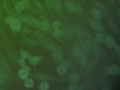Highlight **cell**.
<instances>
[{
  "instance_id": "1",
  "label": "cell",
  "mask_w": 120,
  "mask_h": 90,
  "mask_svg": "<svg viewBox=\"0 0 120 90\" xmlns=\"http://www.w3.org/2000/svg\"><path fill=\"white\" fill-rule=\"evenodd\" d=\"M30 17L32 20L33 24L41 29L45 31H49L50 29V26L49 23L41 21L31 15H30Z\"/></svg>"
},
{
  "instance_id": "2",
  "label": "cell",
  "mask_w": 120,
  "mask_h": 90,
  "mask_svg": "<svg viewBox=\"0 0 120 90\" xmlns=\"http://www.w3.org/2000/svg\"><path fill=\"white\" fill-rule=\"evenodd\" d=\"M9 24L11 29L13 31H19L21 29L20 21L16 18L13 17Z\"/></svg>"
},
{
  "instance_id": "3",
  "label": "cell",
  "mask_w": 120,
  "mask_h": 90,
  "mask_svg": "<svg viewBox=\"0 0 120 90\" xmlns=\"http://www.w3.org/2000/svg\"><path fill=\"white\" fill-rule=\"evenodd\" d=\"M65 8L68 11L71 13L76 12V5L71 0H66L64 3Z\"/></svg>"
},
{
  "instance_id": "4",
  "label": "cell",
  "mask_w": 120,
  "mask_h": 90,
  "mask_svg": "<svg viewBox=\"0 0 120 90\" xmlns=\"http://www.w3.org/2000/svg\"><path fill=\"white\" fill-rule=\"evenodd\" d=\"M29 62L33 66H35L41 62L42 57L39 56H29L28 58Z\"/></svg>"
},
{
  "instance_id": "5",
  "label": "cell",
  "mask_w": 120,
  "mask_h": 90,
  "mask_svg": "<svg viewBox=\"0 0 120 90\" xmlns=\"http://www.w3.org/2000/svg\"><path fill=\"white\" fill-rule=\"evenodd\" d=\"M91 26L97 31L102 32L104 31V27L100 22L96 21H92L90 22Z\"/></svg>"
},
{
  "instance_id": "6",
  "label": "cell",
  "mask_w": 120,
  "mask_h": 90,
  "mask_svg": "<svg viewBox=\"0 0 120 90\" xmlns=\"http://www.w3.org/2000/svg\"><path fill=\"white\" fill-rule=\"evenodd\" d=\"M29 75V71L25 69H21L19 70L18 72V76L22 80H26Z\"/></svg>"
},
{
  "instance_id": "7",
  "label": "cell",
  "mask_w": 120,
  "mask_h": 90,
  "mask_svg": "<svg viewBox=\"0 0 120 90\" xmlns=\"http://www.w3.org/2000/svg\"><path fill=\"white\" fill-rule=\"evenodd\" d=\"M73 55L76 59L80 58L81 54V50L80 47L78 46H75L73 47Z\"/></svg>"
},
{
  "instance_id": "8",
  "label": "cell",
  "mask_w": 120,
  "mask_h": 90,
  "mask_svg": "<svg viewBox=\"0 0 120 90\" xmlns=\"http://www.w3.org/2000/svg\"><path fill=\"white\" fill-rule=\"evenodd\" d=\"M93 15L95 20L98 22H100L102 17V14L101 12L98 9L94 8L93 10Z\"/></svg>"
},
{
  "instance_id": "9",
  "label": "cell",
  "mask_w": 120,
  "mask_h": 90,
  "mask_svg": "<svg viewBox=\"0 0 120 90\" xmlns=\"http://www.w3.org/2000/svg\"><path fill=\"white\" fill-rule=\"evenodd\" d=\"M105 41L106 45L109 48H113L116 44L114 40L111 37H107Z\"/></svg>"
},
{
  "instance_id": "10",
  "label": "cell",
  "mask_w": 120,
  "mask_h": 90,
  "mask_svg": "<svg viewBox=\"0 0 120 90\" xmlns=\"http://www.w3.org/2000/svg\"><path fill=\"white\" fill-rule=\"evenodd\" d=\"M120 70L119 67L116 65H113L109 68V72L111 75L117 74L120 72Z\"/></svg>"
},
{
  "instance_id": "11",
  "label": "cell",
  "mask_w": 120,
  "mask_h": 90,
  "mask_svg": "<svg viewBox=\"0 0 120 90\" xmlns=\"http://www.w3.org/2000/svg\"><path fill=\"white\" fill-rule=\"evenodd\" d=\"M22 2L24 4L25 8L29 10L34 12H38V10L34 8L30 4L29 0H21Z\"/></svg>"
},
{
  "instance_id": "12",
  "label": "cell",
  "mask_w": 120,
  "mask_h": 90,
  "mask_svg": "<svg viewBox=\"0 0 120 90\" xmlns=\"http://www.w3.org/2000/svg\"><path fill=\"white\" fill-rule=\"evenodd\" d=\"M0 63L3 68L8 71L10 70V67L8 62L4 57H2L0 58Z\"/></svg>"
},
{
  "instance_id": "13",
  "label": "cell",
  "mask_w": 120,
  "mask_h": 90,
  "mask_svg": "<svg viewBox=\"0 0 120 90\" xmlns=\"http://www.w3.org/2000/svg\"><path fill=\"white\" fill-rule=\"evenodd\" d=\"M21 21L29 25H32L33 24V22L30 16L25 15H21Z\"/></svg>"
},
{
  "instance_id": "14",
  "label": "cell",
  "mask_w": 120,
  "mask_h": 90,
  "mask_svg": "<svg viewBox=\"0 0 120 90\" xmlns=\"http://www.w3.org/2000/svg\"><path fill=\"white\" fill-rule=\"evenodd\" d=\"M35 77L37 79L42 81H47L50 79V77L49 76L41 73L36 74Z\"/></svg>"
},
{
  "instance_id": "15",
  "label": "cell",
  "mask_w": 120,
  "mask_h": 90,
  "mask_svg": "<svg viewBox=\"0 0 120 90\" xmlns=\"http://www.w3.org/2000/svg\"><path fill=\"white\" fill-rule=\"evenodd\" d=\"M14 8L16 11L18 12H21L25 8L24 4L22 2H18L16 3L15 5Z\"/></svg>"
},
{
  "instance_id": "16",
  "label": "cell",
  "mask_w": 120,
  "mask_h": 90,
  "mask_svg": "<svg viewBox=\"0 0 120 90\" xmlns=\"http://www.w3.org/2000/svg\"><path fill=\"white\" fill-rule=\"evenodd\" d=\"M34 81L32 79H26L24 82V85L26 88H32L34 85Z\"/></svg>"
},
{
  "instance_id": "17",
  "label": "cell",
  "mask_w": 120,
  "mask_h": 90,
  "mask_svg": "<svg viewBox=\"0 0 120 90\" xmlns=\"http://www.w3.org/2000/svg\"><path fill=\"white\" fill-rule=\"evenodd\" d=\"M57 73L61 75H63L66 73L67 71V67L65 65H59L57 68Z\"/></svg>"
},
{
  "instance_id": "18",
  "label": "cell",
  "mask_w": 120,
  "mask_h": 90,
  "mask_svg": "<svg viewBox=\"0 0 120 90\" xmlns=\"http://www.w3.org/2000/svg\"><path fill=\"white\" fill-rule=\"evenodd\" d=\"M49 84L47 82L43 81L40 84L38 89L40 90H47L49 89Z\"/></svg>"
},
{
  "instance_id": "19",
  "label": "cell",
  "mask_w": 120,
  "mask_h": 90,
  "mask_svg": "<svg viewBox=\"0 0 120 90\" xmlns=\"http://www.w3.org/2000/svg\"><path fill=\"white\" fill-rule=\"evenodd\" d=\"M95 39L96 42L98 43H101L104 41L105 38L102 34L100 33H98L95 35Z\"/></svg>"
},
{
  "instance_id": "20",
  "label": "cell",
  "mask_w": 120,
  "mask_h": 90,
  "mask_svg": "<svg viewBox=\"0 0 120 90\" xmlns=\"http://www.w3.org/2000/svg\"><path fill=\"white\" fill-rule=\"evenodd\" d=\"M52 56L55 60H60L62 57V54L60 51L56 50L54 51L52 53Z\"/></svg>"
},
{
  "instance_id": "21",
  "label": "cell",
  "mask_w": 120,
  "mask_h": 90,
  "mask_svg": "<svg viewBox=\"0 0 120 90\" xmlns=\"http://www.w3.org/2000/svg\"><path fill=\"white\" fill-rule=\"evenodd\" d=\"M96 64V61L95 60H91L88 64L87 68V71L90 72L93 70Z\"/></svg>"
},
{
  "instance_id": "22",
  "label": "cell",
  "mask_w": 120,
  "mask_h": 90,
  "mask_svg": "<svg viewBox=\"0 0 120 90\" xmlns=\"http://www.w3.org/2000/svg\"><path fill=\"white\" fill-rule=\"evenodd\" d=\"M79 79V76L76 74L71 75L69 77V80L72 83L75 84L78 82Z\"/></svg>"
},
{
  "instance_id": "23",
  "label": "cell",
  "mask_w": 120,
  "mask_h": 90,
  "mask_svg": "<svg viewBox=\"0 0 120 90\" xmlns=\"http://www.w3.org/2000/svg\"><path fill=\"white\" fill-rule=\"evenodd\" d=\"M54 8L56 12L59 13L61 10V4L60 0H57L56 1L55 3Z\"/></svg>"
},
{
  "instance_id": "24",
  "label": "cell",
  "mask_w": 120,
  "mask_h": 90,
  "mask_svg": "<svg viewBox=\"0 0 120 90\" xmlns=\"http://www.w3.org/2000/svg\"><path fill=\"white\" fill-rule=\"evenodd\" d=\"M81 64L82 67H84L86 66L87 63V60L86 56L84 54H82L80 58Z\"/></svg>"
},
{
  "instance_id": "25",
  "label": "cell",
  "mask_w": 120,
  "mask_h": 90,
  "mask_svg": "<svg viewBox=\"0 0 120 90\" xmlns=\"http://www.w3.org/2000/svg\"><path fill=\"white\" fill-rule=\"evenodd\" d=\"M9 75L7 72L3 70H0V79L4 80L8 79Z\"/></svg>"
},
{
  "instance_id": "26",
  "label": "cell",
  "mask_w": 120,
  "mask_h": 90,
  "mask_svg": "<svg viewBox=\"0 0 120 90\" xmlns=\"http://www.w3.org/2000/svg\"><path fill=\"white\" fill-rule=\"evenodd\" d=\"M25 41L26 43L30 45H35L37 44V42L36 41L30 38H26Z\"/></svg>"
},
{
  "instance_id": "27",
  "label": "cell",
  "mask_w": 120,
  "mask_h": 90,
  "mask_svg": "<svg viewBox=\"0 0 120 90\" xmlns=\"http://www.w3.org/2000/svg\"><path fill=\"white\" fill-rule=\"evenodd\" d=\"M20 55L21 57L24 59H28L29 55L27 51L24 50L23 49H22L20 51Z\"/></svg>"
},
{
  "instance_id": "28",
  "label": "cell",
  "mask_w": 120,
  "mask_h": 90,
  "mask_svg": "<svg viewBox=\"0 0 120 90\" xmlns=\"http://www.w3.org/2000/svg\"><path fill=\"white\" fill-rule=\"evenodd\" d=\"M60 23L59 21H54L52 22V27L53 29H58V28L60 26Z\"/></svg>"
},
{
  "instance_id": "29",
  "label": "cell",
  "mask_w": 120,
  "mask_h": 90,
  "mask_svg": "<svg viewBox=\"0 0 120 90\" xmlns=\"http://www.w3.org/2000/svg\"><path fill=\"white\" fill-rule=\"evenodd\" d=\"M45 4L48 8H54L55 2L54 0H45Z\"/></svg>"
},
{
  "instance_id": "30",
  "label": "cell",
  "mask_w": 120,
  "mask_h": 90,
  "mask_svg": "<svg viewBox=\"0 0 120 90\" xmlns=\"http://www.w3.org/2000/svg\"><path fill=\"white\" fill-rule=\"evenodd\" d=\"M19 63L21 68L24 69L26 66V61L25 59L22 58L19 60Z\"/></svg>"
},
{
  "instance_id": "31",
  "label": "cell",
  "mask_w": 120,
  "mask_h": 90,
  "mask_svg": "<svg viewBox=\"0 0 120 90\" xmlns=\"http://www.w3.org/2000/svg\"><path fill=\"white\" fill-rule=\"evenodd\" d=\"M35 3L38 9L42 11H43L44 10V8H43V6L40 1L37 0L36 1Z\"/></svg>"
},
{
  "instance_id": "32",
  "label": "cell",
  "mask_w": 120,
  "mask_h": 90,
  "mask_svg": "<svg viewBox=\"0 0 120 90\" xmlns=\"http://www.w3.org/2000/svg\"><path fill=\"white\" fill-rule=\"evenodd\" d=\"M45 47L47 49L52 51L56 50V49H57L56 46L52 44H46Z\"/></svg>"
},
{
  "instance_id": "33",
  "label": "cell",
  "mask_w": 120,
  "mask_h": 90,
  "mask_svg": "<svg viewBox=\"0 0 120 90\" xmlns=\"http://www.w3.org/2000/svg\"><path fill=\"white\" fill-rule=\"evenodd\" d=\"M62 34V31L59 29L55 30L53 32L54 36L56 38H59L61 36Z\"/></svg>"
},
{
  "instance_id": "34",
  "label": "cell",
  "mask_w": 120,
  "mask_h": 90,
  "mask_svg": "<svg viewBox=\"0 0 120 90\" xmlns=\"http://www.w3.org/2000/svg\"><path fill=\"white\" fill-rule=\"evenodd\" d=\"M77 86L75 84L72 83L69 85L68 87V89L70 90H74L76 89Z\"/></svg>"
},
{
  "instance_id": "35",
  "label": "cell",
  "mask_w": 120,
  "mask_h": 90,
  "mask_svg": "<svg viewBox=\"0 0 120 90\" xmlns=\"http://www.w3.org/2000/svg\"><path fill=\"white\" fill-rule=\"evenodd\" d=\"M12 18H13V17L12 16H7V17H6L5 19V22L6 24H9Z\"/></svg>"
},
{
  "instance_id": "36",
  "label": "cell",
  "mask_w": 120,
  "mask_h": 90,
  "mask_svg": "<svg viewBox=\"0 0 120 90\" xmlns=\"http://www.w3.org/2000/svg\"><path fill=\"white\" fill-rule=\"evenodd\" d=\"M35 35L37 36V37H38V38H42L43 37V34L41 33V32H40L36 31L35 32Z\"/></svg>"
},
{
  "instance_id": "37",
  "label": "cell",
  "mask_w": 120,
  "mask_h": 90,
  "mask_svg": "<svg viewBox=\"0 0 120 90\" xmlns=\"http://www.w3.org/2000/svg\"><path fill=\"white\" fill-rule=\"evenodd\" d=\"M9 56L10 57V59L11 60H14V61H16V59H17V58L15 56V55L13 54V53H9Z\"/></svg>"
},
{
  "instance_id": "38",
  "label": "cell",
  "mask_w": 120,
  "mask_h": 90,
  "mask_svg": "<svg viewBox=\"0 0 120 90\" xmlns=\"http://www.w3.org/2000/svg\"><path fill=\"white\" fill-rule=\"evenodd\" d=\"M22 31H23V32L25 33V34H29L30 33V30L27 27H26L23 28V30H22Z\"/></svg>"
},
{
  "instance_id": "39",
  "label": "cell",
  "mask_w": 120,
  "mask_h": 90,
  "mask_svg": "<svg viewBox=\"0 0 120 90\" xmlns=\"http://www.w3.org/2000/svg\"><path fill=\"white\" fill-rule=\"evenodd\" d=\"M114 47H115L116 51V52H117V53L118 54V55H120V48L119 46L118 45H117V44H116Z\"/></svg>"
},
{
  "instance_id": "40",
  "label": "cell",
  "mask_w": 120,
  "mask_h": 90,
  "mask_svg": "<svg viewBox=\"0 0 120 90\" xmlns=\"http://www.w3.org/2000/svg\"><path fill=\"white\" fill-rule=\"evenodd\" d=\"M109 22L110 23V26H111L112 29H113L114 31H116L117 28L116 25H115V24H114L113 23V22Z\"/></svg>"
},
{
  "instance_id": "41",
  "label": "cell",
  "mask_w": 120,
  "mask_h": 90,
  "mask_svg": "<svg viewBox=\"0 0 120 90\" xmlns=\"http://www.w3.org/2000/svg\"><path fill=\"white\" fill-rule=\"evenodd\" d=\"M40 17L41 19L43 21L45 22H47V23H49V22H48V20L45 17L43 16V15H41V16H40Z\"/></svg>"
},
{
  "instance_id": "42",
  "label": "cell",
  "mask_w": 120,
  "mask_h": 90,
  "mask_svg": "<svg viewBox=\"0 0 120 90\" xmlns=\"http://www.w3.org/2000/svg\"><path fill=\"white\" fill-rule=\"evenodd\" d=\"M24 69H26V70H28V71H29L30 70V68L29 66H26V65Z\"/></svg>"
},
{
  "instance_id": "43",
  "label": "cell",
  "mask_w": 120,
  "mask_h": 90,
  "mask_svg": "<svg viewBox=\"0 0 120 90\" xmlns=\"http://www.w3.org/2000/svg\"><path fill=\"white\" fill-rule=\"evenodd\" d=\"M118 14L119 16H120V10L119 8L118 10Z\"/></svg>"
},
{
  "instance_id": "44",
  "label": "cell",
  "mask_w": 120,
  "mask_h": 90,
  "mask_svg": "<svg viewBox=\"0 0 120 90\" xmlns=\"http://www.w3.org/2000/svg\"><path fill=\"white\" fill-rule=\"evenodd\" d=\"M2 28L1 27V26H0V34L2 33Z\"/></svg>"
},
{
  "instance_id": "45",
  "label": "cell",
  "mask_w": 120,
  "mask_h": 90,
  "mask_svg": "<svg viewBox=\"0 0 120 90\" xmlns=\"http://www.w3.org/2000/svg\"><path fill=\"white\" fill-rule=\"evenodd\" d=\"M109 1L111 3H113L114 1V0H109Z\"/></svg>"
},
{
  "instance_id": "46",
  "label": "cell",
  "mask_w": 120,
  "mask_h": 90,
  "mask_svg": "<svg viewBox=\"0 0 120 90\" xmlns=\"http://www.w3.org/2000/svg\"></svg>"
}]
</instances>
